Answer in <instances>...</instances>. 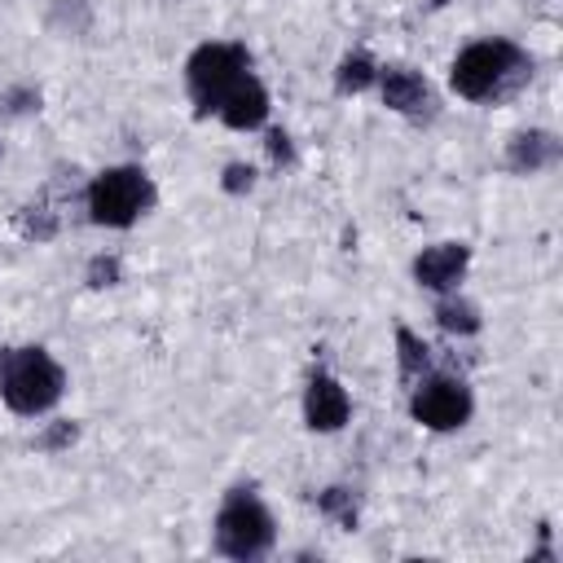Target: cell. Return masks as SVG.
<instances>
[{"instance_id":"obj_1","label":"cell","mask_w":563,"mask_h":563,"mask_svg":"<svg viewBox=\"0 0 563 563\" xmlns=\"http://www.w3.org/2000/svg\"><path fill=\"white\" fill-rule=\"evenodd\" d=\"M528 75H532V57L506 35L466 44L449 66V84L462 101H497V97L515 92Z\"/></svg>"},{"instance_id":"obj_2","label":"cell","mask_w":563,"mask_h":563,"mask_svg":"<svg viewBox=\"0 0 563 563\" xmlns=\"http://www.w3.org/2000/svg\"><path fill=\"white\" fill-rule=\"evenodd\" d=\"M66 391V369L48 356V347H0V400L22 413H48Z\"/></svg>"},{"instance_id":"obj_3","label":"cell","mask_w":563,"mask_h":563,"mask_svg":"<svg viewBox=\"0 0 563 563\" xmlns=\"http://www.w3.org/2000/svg\"><path fill=\"white\" fill-rule=\"evenodd\" d=\"M273 541H277L273 510L251 488H233L216 510V554L255 563L273 550Z\"/></svg>"},{"instance_id":"obj_4","label":"cell","mask_w":563,"mask_h":563,"mask_svg":"<svg viewBox=\"0 0 563 563\" xmlns=\"http://www.w3.org/2000/svg\"><path fill=\"white\" fill-rule=\"evenodd\" d=\"M251 75V53L242 44H229V40H207L189 53L185 62V88H189V101L198 114H216L224 92Z\"/></svg>"},{"instance_id":"obj_5","label":"cell","mask_w":563,"mask_h":563,"mask_svg":"<svg viewBox=\"0 0 563 563\" xmlns=\"http://www.w3.org/2000/svg\"><path fill=\"white\" fill-rule=\"evenodd\" d=\"M154 207V185L141 167H106L88 185V220L106 229H128Z\"/></svg>"},{"instance_id":"obj_6","label":"cell","mask_w":563,"mask_h":563,"mask_svg":"<svg viewBox=\"0 0 563 563\" xmlns=\"http://www.w3.org/2000/svg\"><path fill=\"white\" fill-rule=\"evenodd\" d=\"M409 413H413V422L427 427V431H457V427L471 422L475 396H471V387H466L462 378L435 374V378H427L422 387H413Z\"/></svg>"},{"instance_id":"obj_7","label":"cell","mask_w":563,"mask_h":563,"mask_svg":"<svg viewBox=\"0 0 563 563\" xmlns=\"http://www.w3.org/2000/svg\"><path fill=\"white\" fill-rule=\"evenodd\" d=\"M466 264H471V246L466 242H435V246H422L409 264L413 282L422 290H435V295H449L457 290V282L466 277Z\"/></svg>"},{"instance_id":"obj_8","label":"cell","mask_w":563,"mask_h":563,"mask_svg":"<svg viewBox=\"0 0 563 563\" xmlns=\"http://www.w3.org/2000/svg\"><path fill=\"white\" fill-rule=\"evenodd\" d=\"M352 418V400L343 391V383L325 369H312L308 387H303V427L308 431H339Z\"/></svg>"},{"instance_id":"obj_9","label":"cell","mask_w":563,"mask_h":563,"mask_svg":"<svg viewBox=\"0 0 563 563\" xmlns=\"http://www.w3.org/2000/svg\"><path fill=\"white\" fill-rule=\"evenodd\" d=\"M378 97H383L387 110L409 114V119H418V114H427V110L435 106V101H431V84H427L418 70H409V66H387V70H378Z\"/></svg>"},{"instance_id":"obj_10","label":"cell","mask_w":563,"mask_h":563,"mask_svg":"<svg viewBox=\"0 0 563 563\" xmlns=\"http://www.w3.org/2000/svg\"><path fill=\"white\" fill-rule=\"evenodd\" d=\"M559 154H563L559 136L545 132V128H528V132H515V136L506 141V167H510L515 176H537V172L554 167Z\"/></svg>"},{"instance_id":"obj_11","label":"cell","mask_w":563,"mask_h":563,"mask_svg":"<svg viewBox=\"0 0 563 563\" xmlns=\"http://www.w3.org/2000/svg\"><path fill=\"white\" fill-rule=\"evenodd\" d=\"M216 114H220L224 128H233V132H251V128H260V123L268 119V92H264V84H260L255 75H242V79L224 92V101H220Z\"/></svg>"},{"instance_id":"obj_12","label":"cell","mask_w":563,"mask_h":563,"mask_svg":"<svg viewBox=\"0 0 563 563\" xmlns=\"http://www.w3.org/2000/svg\"><path fill=\"white\" fill-rule=\"evenodd\" d=\"M435 321H440L444 334H457V339H471V334H479V325H484L479 308H475L466 295H457V290H449V295L435 303Z\"/></svg>"},{"instance_id":"obj_13","label":"cell","mask_w":563,"mask_h":563,"mask_svg":"<svg viewBox=\"0 0 563 563\" xmlns=\"http://www.w3.org/2000/svg\"><path fill=\"white\" fill-rule=\"evenodd\" d=\"M378 84V66L369 62V53H343L334 66V92L339 97H356L365 88Z\"/></svg>"},{"instance_id":"obj_14","label":"cell","mask_w":563,"mask_h":563,"mask_svg":"<svg viewBox=\"0 0 563 563\" xmlns=\"http://www.w3.org/2000/svg\"><path fill=\"white\" fill-rule=\"evenodd\" d=\"M396 365H400V378H405V383L422 378L427 365H431V347H427V339L413 334L409 325H396Z\"/></svg>"},{"instance_id":"obj_15","label":"cell","mask_w":563,"mask_h":563,"mask_svg":"<svg viewBox=\"0 0 563 563\" xmlns=\"http://www.w3.org/2000/svg\"><path fill=\"white\" fill-rule=\"evenodd\" d=\"M317 510L334 523V528H343V532H352L356 523H361V506H356V493L352 488H343V484H330V488H321L317 493Z\"/></svg>"},{"instance_id":"obj_16","label":"cell","mask_w":563,"mask_h":563,"mask_svg":"<svg viewBox=\"0 0 563 563\" xmlns=\"http://www.w3.org/2000/svg\"><path fill=\"white\" fill-rule=\"evenodd\" d=\"M84 282H88L92 290L119 286V282H123V264H119V255H92L88 268H84Z\"/></svg>"},{"instance_id":"obj_17","label":"cell","mask_w":563,"mask_h":563,"mask_svg":"<svg viewBox=\"0 0 563 563\" xmlns=\"http://www.w3.org/2000/svg\"><path fill=\"white\" fill-rule=\"evenodd\" d=\"M79 440V422H70V418H57V422H48V431L35 440V449H44V453H57V449H70Z\"/></svg>"},{"instance_id":"obj_18","label":"cell","mask_w":563,"mask_h":563,"mask_svg":"<svg viewBox=\"0 0 563 563\" xmlns=\"http://www.w3.org/2000/svg\"><path fill=\"white\" fill-rule=\"evenodd\" d=\"M255 180H260V172H255L251 163H229V167L220 172V189H224V194H238V198L251 194Z\"/></svg>"},{"instance_id":"obj_19","label":"cell","mask_w":563,"mask_h":563,"mask_svg":"<svg viewBox=\"0 0 563 563\" xmlns=\"http://www.w3.org/2000/svg\"><path fill=\"white\" fill-rule=\"evenodd\" d=\"M22 233L35 238V242H48V238L57 233L53 211H48V207H26V211H22Z\"/></svg>"},{"instance_id":"obj_20","label":"cell","mask_w":563,"mask_h":563,"mask_svg":"<svg viewBox=\"0 0 563 563\" xmlns=\"http://www.w3.org/2000/svg\"><path fill=\"white\" fill-rule=\"evenodd\" d=\"M0 101H4V114H35V110H40V88L18 84V88H9Z\"/></svg>"},{"instance_id":"obj_21","label":"cell","mask_w":563,"mask_h":563,"mask_svg":"<svg viewBox=\"0 0 563 563\" xmlns=\"http://www.w3.org/2000/svg\"><path fill=\"white\" fill-rule=\"evenodd\" d=\"M264 150H268L273 167H290V163H295V141H290V132H282V128H273V132L264 136Z\"/></svg>"},{"instance_id":"obj_22","label":"cell","mask_w":563,"mask_h":563,"mask_svg":"<svg viewBox=\"0 0 563 563\" xmlns=\"http://www.w3.org/2000/svg\"><path fill=\"white\" fill-rule=\"evenodd\" d=\"M431 4H435V9H440V4H449V0H431Z\"/></svg>"}]
</instances>
